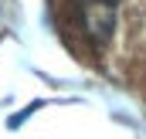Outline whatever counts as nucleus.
<instances>
[{
    "label": "nucleus",
    "mask_w": 146,
    "mask_h": 139,
    "mask_svg": "<svg viewBox=\"0 0 146 139\" xmlns=\"http://www.w3.org/2000/svg\"><path fill=\"white\" fill-rule=\"evenodd\" d=\"M82 24L92 44H106L115 24V0H82Z\"/></svg>",
    "instance_id": "obj_1"
}]
</instances>
